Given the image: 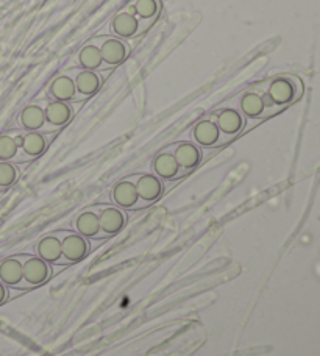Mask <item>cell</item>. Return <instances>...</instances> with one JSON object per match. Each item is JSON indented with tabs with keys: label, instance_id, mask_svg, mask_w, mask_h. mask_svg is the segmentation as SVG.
<instances>
[{
	"label": "cell",
	"instance_id": "obj_22",
	"mask_svg": "<svg viewBox=\"0 0 320 356\" xmlns=\"http://www.w3.org/2000/svg\"><path fill=\"white\" fill-rule=\"evenodd\" d=\"M0 161H10L16 164V163H27L31 160L16 144L11 133H5V135H0Z\"/></svg>",
	"mask_w": 320,
	"mask_h": 356
},
{
	"label": "cell",
	"instance_id": "obj_13",
	"mask_svg": "<svg viewBox=\"0 0 320 356\" xmlns=\"http://www.w3.org/2000/svg\"><path fill=\"white\" fill-rule=\"evenodd\" d=\"M166 150L170 152L177 160L178 166L184 170H188V172H191L192 169H195L203 158L202 149L198 147L197 144L189 143V141L175 143L169 145V147H166Z\"/></svg>",
	"mask_w": 320,
	"mask_h": 356
},
{
	"label": "cell",
	"instance_id": "obj_5",
	"mask_svg": "<svg viewBox=\"0 0 320 356\" xmlns=\"http://www.w3.org/2000/svg\"><path fill=\"white\" fill-rule=\"evenodd\" d=\"M192 139H194V144H197L198 147L205 149L221 147V145L232 141L225 135H222V131L216 124L214 114L207 119L198 120L194 129H192Z\"/></svg>",
	"mask_w": 320,
	"mask_h": 356
},
{
	"label": "cell",
	"instance_id": "obj_25",
	"mask_svg": "<svg viewBox=\"0 0 320 356\" xmlns=\"http://www.w3.org/2000/svg\"><path fill=\"white\" fill-rule=\"evenodd\" d=\"M19 169L15 163L0 161V191L11 188L17 181Z\"/></svg>",
	"mask_w": 320,
	"mask_h": 356
},
{
	"label": "cell",
	"instance_id": "obj_3",
	"mask_svg": "<svg viewBox=\"0 0 320 356\" xmlns=\"http://www.w3.org/2000/svg\"><path fill=\"white\" fill-rule=\"evenodd\" d=\"M49 99L33 102L19 113L17 124L24 131H40V133H56L52 125L46 119V105Z\"/></svg>",
	"mask_w": 320,
	"mask_h": 356
},
{
	"label": "cell",
	"instance_id": "obj_17",
	"mask_svg": "<svg viewBox=\"0 0 320 356\" xmlns=\"http://www.w3.org/2000/svg\"><path fill=\"white\" fill-rule=\"evenodd\" d=\"M74 106L67 104V102L49 99L46 105V119L55 130H60L64 125L69 124V120L74 118Z\"/></svg>",
	"mask_w": 320,
	"mask_h": 356
},
{
	"label": "cell",
	"instance_id": "obj_7",
	"mask_svg": "<svg viewBox=\"0 0 320 356\" xmlns=\"http://www.w3.org/2000/svg\"><path fill=\"white\" fill-rule=\"evenodd\" d=\"M267 83L269 95L281 108L287 106L302 94V83L296 77H275Z\"/></svg>",
	"mask_w": 320,
	"mask_h": 356
},
{
	"label": "cell",
	"instance_id": "obj_1",
	"mask_svg": "<svg viewBox=\"0 0 320 356\" xmlns=\"http://www.w3.org/2000/svg\"><path fill=\"white\" fill-rule=\"evenodd\" d=\"M89 42L94 44L100 50L102 58H104L105 71H113L114 67L122 65L131 52V46L128 44V41L113 35L93 36Z\"/></svg>",
	"mask_w": 320,
	"mask_h": 356
},
{
	"label": "cell",
	"instance_id": "obj_20",
	"mask_svg": "<svg viewBox=\"0 0 320 356\" xmlns=\"http://www.w3.org/2000/svg\"><path fill=\"white\" fill-rule=\"evenodd\" d=\"M22 258L21 257H10L0 263V282L5 286L17 288L22 283Z\"/></svg>",
	"mask_w": 320,
	"mask_h": 356
},
{
	"label": "cell",
	"instance_id": "obj_2",
	"mask_svg": "<svg viewBox=\"0 0 320 356\" xmlns=\"http://www.w3.org/2000/svg\"><path fill=\"white\" fill-rule=\"evenodd\" d=\"M153 22L149 21H141V19L136 16L133 6L128 5L127 8L120 10L116 16L111 19L110 24V31L113 36L122 38V40H131L134 36L143 35L147 29L150 27Z\"/></svg>",
	"mask_w": 320,
	"mask_h": 356
},
{
	"label": "cell",
	"instance_id": "obj_26",
	"mask_svg": "<svg viewBox=\"0 0 320 356\" xmlns=\"http://www.w3.org/2000/svg\"><path fill=\"white\" fill-rule=\"evenodd\" d=\"M6 297H8V291H6V286L0 282V305L6 300Z\"/></svg>",
	"mask_w": 320,
	"mask_h": 356
},
{
	"label": "cell",
	"instance_id": "obj_24",
	"mask_svg": "<svg viewBox=\"0 0 320 356\" xmlns=\"http://www.w3.org/2000/svg\"><path fill=\"white\" fill-rule=\"evenodd\" d=\"M130 5L141 21L155 22L159 11H161V2L159 0H133Z\"/></svg>",
	"mask_w": 320,
	"mask_h": 356
},
{
	"label": "cell",
	"instance_id": "obj_9",
	"mask_svg": "<svg viewBox=\"0 0 320 356\" xmlns=\"http://www.w3.org/2000/svg\"><path fill=\"white\" fill-rule=\"evenodd\" d=\"M69 72L75 81L77 91H79L81 97L86 100L100 91L105 77L108 75V72L111 71L95 72V71H86V69H80V67H70Z\"/></svg>",
	"mask_w": 320,
	"mask_h": 356
},
{
	"label": "cell",
	"instance_id": "obj_12",
	"mask_svg": "<svg viewBox=\"0 0 320 356\" xmlns=\"http://www.w3.org/2000/svg\"><path fill=\"white\" fill-rule=\"evenodd\" d=\"M111 200L116 207L122 209H130V211L149 207L145 202L139 199L136 186H134V183L128 180V178H124L122 181L114 184V188L111 191Z\"/></svg>",
	"mask_w": 320,
	"mask_h": 356
},
{
	"label": "cell",
	"instance_id": "obj_8",
	"mask_svg": "<svg viewBox=\"0 0 320 356\" xmlns=\"http://www.w3.org/2000/svg\"><path fill=\"white\" fill-rule=\"evenodd\" d=\"M95 211L100 222V239L118 234L127 225L128 218L125 209L116 205H99L95 207Z\"/></svg>",
	"mask_w": 320,
	"mask_h": 356
},
{
	"label": "cell",
	"instance_id": "obj_14",
	"mask_svg": "<svg viewBox=\"0 0 320 356\" xmlns=\"http://www.w3.org/2000/svg\"><path fill=\"white\" fill-rule=\"evenodd\" d=\"M214 116L222 135H225L230 139L238 136L246 127V116L236 108H222V110L214 113Z\"/></svg>",
	"mask_w": 320,
	"mask_h": 356
},
{
	"label": "cell",
	"instance_id": "obj_11",
	"mask_svg": "<svg viewBox=\"0 0 320 356\" xmlns=\"http://www.w3.org/2000/svg\"><path fill=\"white\" fill-rule=\"evenodd\" d=\"M127 178L134 183L139 199L145 202L149 207L152 203H155L164 193V183L155 174H136Z\"/></svg>",
	"mask_w": 320,
	"mask_h": 356
},
{
	"label": "cell",
	"instance_id": "obj_15",
	"mask_svg": "<svg viewBox=\"0 0 320 356\" xmlns=\"http://www.w3.org/2000/svg\"><path fill=\"white\" fill-rule=\"evenodd\" d=\"M152 169H153V174H155L158 178H161L163 181L177 180V178L189 174L188 170H184L178 166V163L174 158V155H172L170 152H168L166 149L163 152H159V154L155 156V160H153V164H152Z\"/></svg>",
	"mask_w": 320,
	"mask_h": 356
},
{
	"label": "cell",
	"instance_id": "obj_19",
	"mask_svg": "<svg viewBox=\"0 0 320 356\" xmlns=\"http://www.w3.org/2000/svg\"><path fill=\"white\" fill-rule=\"evenodd\" d=\"M75 65L80 69H86V71H105L100 50L89 41L85 42V46H81L79 54L75 55Z\"/></svg>",
	"mask_w": 320,
	"mask_h": 356
},
{
	"label": "cell",
	"instance_id": "obj_18",
	"mask_svg": "<svg viewBox=\"0 0 320 356\" xmlns=\"http://www.w3.org/2000/svg\"><path fill=\"white\" fill-rule=\"evenodd\" d=\"M54 133H40V131H24L22 130V150L30 160L41 156L46 152Z\"/></svg>",
	"mask_w": 320,
	"mask_h": 356
},
{
	"label": "cell",
	"instance_id": "obj_16",
	"mask_svg": "<svg viewBox=\"0 0 320 356\" xmlns=\"http://www.w3.org/2000/svg\"><path fill=\"white\" fill-rule=\"evenodd\" d=\"M72 227L75 233L81 234V236L100 239V222L95 207H89L77 216Z\"/></svg>",
	"mask_w": 320,
	"mask_h": 356
},
{
	"label": "cell",
	"instance_id": "obj_21",
	"mask_svg": "<svg viewBox=\"0 0 320 356\" xmlns=\"http://www.w3.org/2000/svg\"><path fill=\"white\" fill-rule=\"evenodd\" d=\"M61 239L56 233L47 234L36 244V255L47 263L55 264L61 258Z\"/></svg>",
	"mask_w": 320,
	"mask_h": 356
},
{
	"label": "cell",
	"instance_id": "obj_23",
	"mask_svg": "<svg viewBox=\"0 0 320 356\" xmlns=\"http://www.w3.org/2000/svg\"><path fill=\"white\" fill-rule=\"evenodd\" d=\"M239 111L248 119H264V105L259 92L255 89L242 95L239 102Z\"/></svg>",
	"mask_w": 320,
	"mask_h": 356
},
{
	"label": "cell",
	"instance_id": "obj_4",
	"mask_svg": "<svg viewBox=\"0 0 320 356\" xmlns=\"http://www.w3.org/2000/svg\"><path fill=\"white\" fill-rule=\"evenodd\" d=\"M56 236L61 239V258L55 264H74L81 261L88 257L89 245L88 238L75 232H55Z\"/></svg>",
	"mask_w": 320,
	"mask_h": 356
},
{
	"label": "cell",
	"instance_id": "obj_6",
	"mask_svg": "<svg viewBox=\"0 0 320 356\" xmlns=\"http://www.w3.org/2000/svg\"><path fill=\"white\" fill-rule=\"evenodd\" d=\"M22 283L17 289L36 288L47 282L52 277V267L50 263L44 261L40 257H22Z\"/></svg>",
	"mask_w": 320,
	"mask_h": 356
},
{
	"label": "cell",
	"instance_id": "obj_10",
	"mask_svg": "<svg viewBox=\"0 0 320 356\" xmlns=\"http://www.w3.org/2000/svg\"><path fill=\"white\" fill-rule=\"evenodd\" d=\"M47 97L50 100L67 102V104L85 100L79 94V91H77L75 81L72 79V75H70L69 69L63 71L61 74L56 75V77L52 81H50L49 89H47Z\"/></svg>",
	"mask_w": 320,
	"mask_h": 356
}]
</instances>
